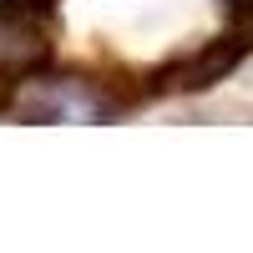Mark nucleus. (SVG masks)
<instances>
[{
	"instance_id": "nucleus-2",
	"label": "nucleus",
	"mask_w": 253,
	"mask_h": 253,
	"mask_svg": "<svg viewBox=\"0 0 253 253\" xmlns=\"http://www.w3.org/2000/svg\"><path fill=\"white\" fill-rule=\"evenodd\" d=\"M228 5H253V0H228Z\"/></svg>"
},
{
	"instance_id": "nucleus-1",
	"label": "nucleus",
	"mask_w": 253,
	"mask_h": 253,
	"mask_svg": "<svg viewBox=\"0 0 253 253\" xmlns=\"http://www.w3.org/2000/svg\"><path fill=\"white\" fill-rule=\"evenodd\" d=\"M46 51H51V41H46L41 5H26V0L0 5V76H20V71L41 66Z\"/></svg>"
}]
</instances>
